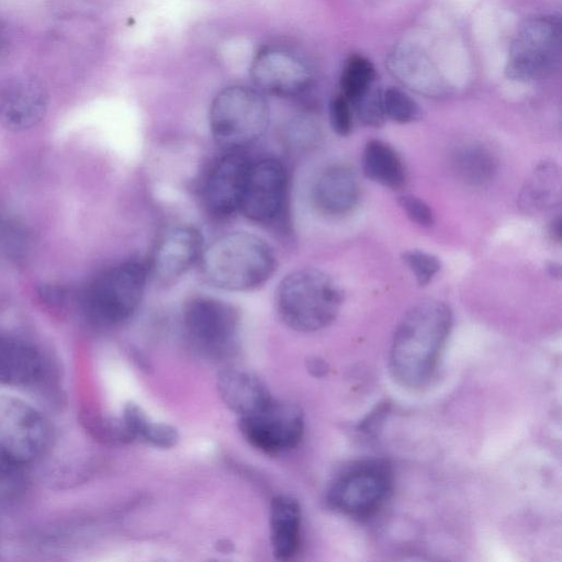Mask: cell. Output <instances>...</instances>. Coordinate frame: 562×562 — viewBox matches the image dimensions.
I'll return each mask as SVG.
<instances>
[{"instance_id":"cell-1","label":"cell","mask_w":562,"mask_h":562,"mask_svg":"<svg viewBox=\"0 0 562 562\" xmlns=\"http://www.w3.org/2000/svg\"><path fill=\"white\" fill-rule=\"evenodd\" d=\"M451 325L449 306L438 300L419 302L404 314L390 350V370L397 383L419 389L430 381Z\"/></svg>"},{"instance_id":"cell-2","label":"cell","mask_w":562,"mask_h":562,"mask_svg":"<svg viewBox=\"0 0 562 562\" xmlns=\"http://www.w3.org/2000/svg\"><path fill=\"white\" fill-rule=\"evenodd\" d=\"M199 261L205 280L226 291L257 289L271 278L277 267L273 249L246 232L218 236L204 246Z\"/></svg>"},{"instance_id":"cell-3","label":"cell","mask_w":562,"mask_h":562,"mask_svg":"<svg viewBox=\"0 0 562 562\" xmlns=\"http://www.w3.org/2000/svg\"><path fill=\"white\" fill-rule=\"evenodd\" d=\"M342 290L326 272L306 268L292 271L278 284L276 306L290 328L311 333L330 325L342 304Z\"/></svg>"},{"instance_id":"cell-4","label":"cell","mask_w":562,"mask_h":562,"mask_svg":"<svg viewBox=\"0 0 562 562\" xmlns=\"http://www.w3.org/2000/svg\"><path fill=\"white\" fill-rule=\"evenodd\" d=\"M209 122L212 135L221 147L243 150L266 132L269 106L256 88L229 86L214 97Z\"/></svg>"},{"instance_id":"cell-5","label":"cell","mask_w":562,"mask_h":562,"mask_svg":"<svg viewBox=\"0 0 562 562\" xmlns=\"http://www.w3.org/2000/svg\"><path fill=\"white\" fill-rule=\"evenodd\" d=\"M148 268L128 260L100 273L83 293L88 316L101 325H117L137 311L146 286Z\"/></svg>"},{"instance_id":"cell-6","label":"cell","mask_w":562,"mask_h":562,"mask_svg":"<svg viewBox=\"0 0 562 562\" xmlns=\"http://www.w3.org/2000/svg\"><path fill=\"white\" fill-rule=\"evenodd\" d=\"M393 484L390 465L380 459L356 462L331 482L327 502L335 510L353 518L373 515L387 499Z\"/></svg>"},{"instance_id":"cell-7","label":"cell","mask_w":562,"mask_h":562,"mask_svg":"<svg viewBox=\"0 0 562 562\" xmlns=\"http://www.w3.org/2000/svg\"><path fill=\"white\" fill-rule=\"evenodd\" d=\"M561 48V22L553 15H537L525 21L512 43L506 75L530 81L550 72Z\"/></svg>"},{"instance_id":"cell-8","label":"cell","mask_w":562,"mask_h":562,"mask_svg":"<svg viewBox=\"0 0 562 562\" xmlns=\"http://www.w3.org/2000/svg\"><path fill=\"white\" fill-rule=\"evenodd\" d=\"M45 418L24 401L0 395V451L16 467L40 458L50 441Z\"/></svg>"},{"instance_id":"cell-9","label":"cell","mask_w":562,"mask_h":562,"mask_svg":"<svg viewBox=\"0 0 562 562\" xmlns=\"http://www.w3.org/2000/svg\"><path fill=\"white\" fill-rule=\"evenodd\" d=\"M182 317L186 334L199 351L220 358L232 350L239 317L231 304L210 296H195L186 303Z\"/></svg>"},{"instance_id":"cell-10","label":"cell","mask_w":562,"mask_h":562,"mask_svg":"<svg viewBox=\"0 0 562 562\" xmlns=\"http://www.w3.org/2000/svg\"><path fill=\"white\" fill-rule=\"evenodd\" d=\"M238 427L254 448L278 454L300 443L304 432V417L296 405L273 398L260 411L239 417Z\"/></svg>"},{"instance_id":"cell-11","label":"cell","mask_w":562,"mask_h":562,"mask_svg":"<svg viewBox=\"0 0 562 562\" xmlns=\"http://www.w3.org/2000/svg\"><path fill=\"white\" fill-rule=\"evenodd\" d=\"M288 192V173L274 158L251 161L246 177L239 212L255 223L267 224L283 211Z\"/></svg>"},{"instance_id":"cell-12","label":"cell","mask_w":562,"mask_h":562,"mask_svg":"<svg viewBox=\"0 0 562 562\" xmlns=\"http://www.w3.org/2000/svg\"><path fill=\"white\" fill-rule=\"evenodd\" d=\"M250 77L257 90L278 97H294L311 85L308 65L296 54L280 47H265L254 57Z\"/></svg>"},{"instance_id":"cell-13","label":"cell","mask_w":562,"mask_h":562,"mask_svg":"<svg viewBox=\"0 0 562 562\" xmlns=\"http://www.w3.org/2000/svg\"><path fill=\"white\" fill-rule=\"evenodd\" d=\"M203 249V237L196 228L169 227L154 245L148 272L161 283H171L200 260Z\"/></svg>"},{"instance_id":"cell-14","label":"cell","mask_w":562,"mask_h":562,"mask_svg":"<svg viewBox=\"0 0 562 562\" xmlns=\"http://www.w3.org/2000/svg\"><path fill=\"white\" fill-rule=\"evenodd\" d=\"M251 160L243 150H226L209 170L203 184V201L216 217L239 210V203Z\"/></svg>"},{"instance_id":"cell-15","label":"cell","mask_w":562,"mask_h":562,"mask_svg":"<svg viewBox=\"0 0 562 562\" xmlns=\"http://www.w3.org/2000/svg\"><path fill=\"white\" fill-rule=\"evenodd\" d=\"M48 106L47 92L29 76H13L0 81V124L21 132L38 124Z\"/></svg>"},{"instance_id":"cell-16","label":"cell","mask_w":562,"mask_h":562,"mask_svg":"<svg viewBox=\"0 0 562 562\" xmlns=\"http://www.w3.org/2000/svg\"><path fill=\"white\" fill-rule=\"evenodd\" d=\"M391 74L404 86L426 97L439 98L449 87L429 56L412 45H398L387 57Z\"/></svg>"},{"instance_id":"cell-17","label":"cell","mask_w":562,"mask_h":562,"mask_svg":"<svg viewBox=\"0 0 562 562\" xmlns=\"http://www.w3.org/2000/svg\"><path fill=\"white\" fill-rule=\"evenodd\" d=\"M360 186L355 170L348 165L327 167L315 181L313 201L327 215H344L358 203Z\"/></svg>"},{"instance_id":"cell-18","label":"cell","mask_w":562,"mask_h":562,"mask_svg":"<svg viewBox=\"0 0 562 562\" xmlns=\"http://www.w3.org/2000/svg\"><path fill=\"white\" fill-rule=\"evenodd\" d=\"M216 384L224 404L239 417L260 411L273 400L257 375L241 369L223 370Z\"/></svg>"},{"instance_id":"cell-19","label":"cell","mask_w":562,"mask_h":562,"mask_svg":"<svg viewBox=\"0 0 562 562\" xmlns=\"http://www.w3.org/2000/svg\"><path fill=\"white\" fill-rule=\"evenodd\" d=\"M301 507L289 495L276 496L270 506V540L278 560L293 558L301 544Z\"/></svg>"},{"instance_id":"cell-20","label":"cell","mask_w":562,"mask_h":562,"mask_svg":"<svg viewBox=\"0 0 562 562\" xmlns=\"http://www.w3.org/2000/svg\"><path fill=\"white\" fill-rule=\"evenodd\" d=\"M561 175L552 161L538 164L525 180L518 195L519 207L529 214L551 209L560 202Z\"/></svg>"},{"instance_id":"cell-21","label":"cell","mask_w":562,"mask_h":562,"mask_svg":"<svg viewBox=\"0 0 562 562\" xmlns=\"http://www.w3.org/2000/svg\"><path fill=\"white\" fill-rule=\"evenodd\" d=\"M362 170L367 178L393 190H401L407 172L395 149L381 139L369 140L362 154Z\"/></svg>"},{"instance_id":"cell-22","label":"cell","mask_w":562,"mask_h":562,"mask_svg":"<svg viewBox=\"0 0 562 562\" xmlns=\"http://www.w3.org/2000/svg\"><path fill=\"white\" fill-rule=\"evenodd\" d=\"M41 372L42 359L34 348L19 341L0 340V383L29 385Z\"/></svg>"},{"instance_id":"cell-23","label":"cell","mask_w":562,"mask_h":562,"mask_svg":"<svg viewBox=\"0 0 562 562\" xmlns=\"http://www.w3.org/2000/svg\"><path fill=\"white\" fill-rule=\"evenodd\" d=\"M122 419L132 440H140L158 448H171L179 439L176 428L153 422L136 404L127 403Z\"/></svg>"},{"instance_id":"cell-24","label":"cell","mask_w":562,"mask_h":562,"mask_svg":"<svg viewBox=\"0 0 562 562\" xmlns=\"http://www.w3.org/2000/svg\"><path fill=\"white\" fill-rule=\"evenodd\" d=\"M453 166L458 176L472 186L488 182L496 171V161L492 153L477 144L459 148L453 155Z\"/></svg>"},{"instance_id":"cell-25","label":"cell","mask_w":562,"mask_h":562,"mask_svg":"<svg viewBox=\"0 0 562 562\" xmlns=\"http://www.w3.org/2000/svg\"><path fill=\"white\" fill-rule=\"evenodd\" d=\"M374 80L372 63L363 56L352 55L346 60L340 76L341 94L350 102L373 86Z\"/></svg>"},{"instance_id":"cell-26","label":"cell","mask_w":562,"mask_h":562,"mask_svg":"<svg viewBox=\"0 0 562 562\" xmlns=\"http://www.w3.org/2000/svg\"><path fill=\"white\" fill-rule=\"evenodd\" d=\"M31 249L27 228L13 217L0 213V251L14 261L25 259Z\"/></svg>"},{"instance_id":"cell-27","label":"cell","mask_w":562,"mask_h":562,"mask_svg":"<svg viewBox=\"0 0 562 562\" xmlns=\"http://www.w3.org/2000/svg\"><path fill=\"white\" fill-rule=\"evenodd\" d=\"M81 420L86 429L98 440L113 445L132 441L122 417L85 413Z\"/></svg>"},{"instance_id":"cell-28","label":"cell","mask_w":562,"mask_h":562,"mask_svg":"<svg viewBox=\"0 0 562 562\" xmlns=\"http://www.w3.org/2000/svg\"><path fill=\"white\" fill-rule=\"evenodd\" d=\"M385 117L398 123H409L420 117L418 104L406 92L397 88L382 91Z\"/></svg>"},{"instance_id":"cell-29","label":"cell","mask_w":562,"mask_h":562,"mask_svg":"<svg viewBox=\"0 0 562 562\" xmlns=\"http://www.w3.org/2000/svg\"><path fill=\"white\" fill-rule=\"evenodd\" d=\"M350 104L359 121L367 126L379 127L386 119L382 104V90L374 86L350 101Z\"/></svg>"},{"instance_id":"cell-30","label":"cell","mask_w":562,"mask_h":562,"mask_svg":"<svg viewBox=\"0 0 562 562\" xmlns=\"http://www.w3.org/2000/svg\"><path fill=\"white\" fill-rule=\"evenodd\" d=\"M402 259L404 263L408 267V269L413 272L418 285L425 286L440 271L441 262L440 260L423 250H408L402 255Z\"/></svg>"},{"instance_id":"cell-31","label":"cell","mask_w":562,"mask_h":562,"mask_svg":"<svg viewBox=\"0 0 562 562\" xmlns=\"http://www.w3.org/2000/svg\"><path fill=\"white\" fill-rule=\"evenodd\" d=\"M329 122L333 131L339 136H347L352 128V108L342 94L336 95L329 103Z\"/></svg>"},{"instance_id":"cell-32","label":"cell","mask_w":562,"mask_h":562,"mask_svg":"<svg viewBox=\"0 0 562 562\" xmlns=\"http://www.w3.org/2000/svg\"><path fill=\"white\" fill-rule=\"evenodd\" d=\"M398 204L408 218L417 225L430 227L435 223L432 210L424 200L415 195L405 194L400 196Z\"/></svg>"},{"instance_id":"cell-33","label":"cell","mask_w":562,"mask_h":562,"mask_svg":"<svg viewBox=\"0 0 562 562\" xmlns=\"http://www.w3.org/2000/svg\"><path fill=\"white\" fill-rule=\"evenodd\" d=\"M15 468L16 465L0 451V481L7 479Z\"/></svg>"},{"instance_id":"cell-34","label":"cell","mask_w":562,"mask_h":562,"mask_svg":"<svg viewBox=\"0 0 562 562\" xmlns=\"http://www.w3.org/2000/svg\"><path fill=\"white\" fill-rule=\"evenodd\" d=\"M8 32L2 23H0V60L5 55L8 48Z\"/></svg>"},{"instance_id":"cell-35","label":"cell","mask_w":562,"mask_h":562,"mask_svg":"<svg viewBox=\"0 0 562 562\" xmlns=\"http://www.w3.org/2000/svg\"><path fill=\"white\" fill-rule=\"evenodd\" d=\"M560 226H561V220H560V217H558L555 221H553L552 228H551L553 238H555L558 240H560V236H561Z\"/></svg>"}]
</instances>
